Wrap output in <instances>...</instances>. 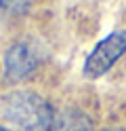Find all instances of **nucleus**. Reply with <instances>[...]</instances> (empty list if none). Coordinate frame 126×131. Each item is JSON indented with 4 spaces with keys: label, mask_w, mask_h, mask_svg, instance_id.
I'll return each instance as SVG.
<instances>
[{
    "label": "nucleus",
    "mask_w": 126,
    "mask_h": 131,
    "mask_svg": "<svg viewBox=\"0 0 126 131\" xmlns=\"http://www.w3.org/2000/svg\"><path fill=\"white\" fill-rule=\"evenodd\" d=\"M0 112L19 131H50L55 112L42 95L34 91H11L0 100Z\"/></svg>",
    "instance_id": "1"
},
{
    "label": "nucleus",
    "mask_w": 126,
    "mask_h": 131,
    "mask_svg": "<svg viewBox=\"0 0 126 131\" xmlns=\"http://www.w3.org/2000/svg\"><path fill=\"white\" fill-rule=\"evenodd\" d=\"M126 53V30L111 32L107 38L90 51V55L84 61V76L86 78H101L105 72L111 70V66Z\"/></svg>",
    "instance_id": "2"
},
{
    "label": "nucleus",
    "mask_w": 126,
    "mask_h": 131,
    "mask_svg": "<svg viewBox=\"0 0 126 131\" xmlns=\"http://www.w3.org/2000/svg\"><path fill=\"white\" fill-rule=\"evenodd\" d=\"M38 68V57L34 49L25 42H17L4 55V78L6 83H23Z\"/></svg>",
    "instance_id": "3"
},
{
    "label": "nucleus",
    "mask_w": 126,
    "mask_h": 131,
    "mask_svg": "<svg viewBox=\"0 0 126 131\" xmlns=\"http://www.w3.org/2000/svg\"><path fill=\"white\" fill-rule=\"evenodd\" d=\"M50 131H95V125L88 114L76 108H65L59 114H55Z\"/></svg>",
    "instance_id": "4"
},
{
    "label": "nucleus",
    "mask_w": 126,
    "mask_h": 131,
    "mask_svg": "<svg viewBox=\"0 0 126 131\" xmlns=\"http://www.w3.org/2000/svg\"><path fill=\"white\" fill-rule=\"evenodd\" d=\"M103 131H126V129H122V127H107V129H103Z\"/></svg>",
    "instance_id": "5"
},
{
    "label": "nucleus",
    "mask_w": 126,
    "mask_h": 131,
    "mask_svg": "<svg viewBox=\"0 0 126 131\" xmlns=\"http://www.w3.org/2000/svg\"><path fill=\"white\" fill-rule=\"evenodd\" d=\"M0 131H8V129H4V127H0Z\"/></svg>",
    "instance_id": "6"
}]
</instances>
